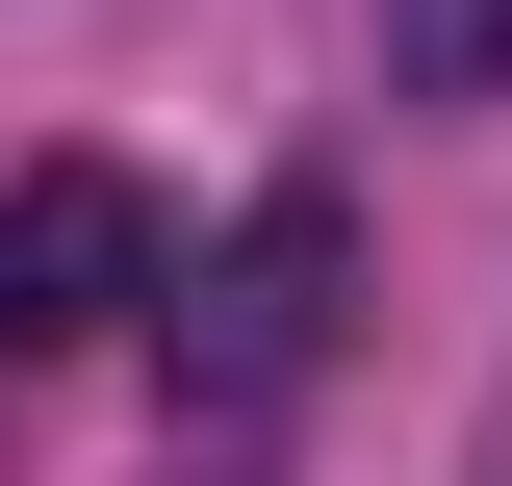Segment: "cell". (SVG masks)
<instances>
[{
    "label": "cell",
    "instance_id": "2",
    "mask_svg": "<svg viewBox=\"0 0 512 486\" xmlns=\"http://www.w3.org/2000/svg\"><path fill=\"white\" fill-rule=\"evenodd\" d=\"M154 282H180V231H154L128 154H26V180H0V359H77V333H128Z\"/></svg>",
    "mask_w": 512,
    "mask_h": 486
},
{
    "label": "cell",
    "instance_id": "4",
    "mask_svg": "<svg viewBox=\"0 0 512 486\" xmlns=\"http://www.w3.org/2000/svg\"><path fill=\"white\" fill-rule=\"evenodd\" d=\"M461 486H512V384H487V435H461Z\"/></svg>",
    "mask_w": 512,
    "mask_h": 486
},
{
    "label": "cell",
    "instance_id": "1",
    "mask_svg": "<svg viewBox=\"0 0 512 486\" xmlns=\"http://www.w3.org/2000/svg\"><path fill=\"white\" fill-rule=\"evenodd\" d=\"M333 307H359V231H333V180H282L205 282H154V333H180V410H282V384L333 359Z\"/></svg>",
    "mask_w": 512,
    "mask_h": 486
},
{
    "label": "cell",
    "instance_id": "3",
    "mask_svg": "<svg viewBox=\"0 0 512 486\" xmlns=\"http://www.w3.org/2000/svg\"><path fill=\"white\" fill-rule=\"evenodd\" d=\"M384 77L410 103H512V0H384Z\"/></svg>",
    "mask_w": 512,
    "mask_h": 486
},
{
    "label": "cell",
    "instance_id": "5",
    "mask_svg": "<svg viewBox=\"0 0 512 486\" xmlns=\"http://www.w3.org/2000/svg\"><path fill=\"white\" fill-rule=\"evenodd\" d=\"M205 486H231V461H205Z\"/></svg>",
    "mask_w": 512,
    "mask_h": 486
}]
</instances>
